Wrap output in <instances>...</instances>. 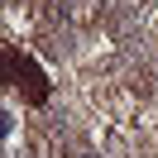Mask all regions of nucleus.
Wrapping results in <instances>:
<instances>
[{"label": "nucleus", "mask_w": 158, "mask_h": 158, "mask_svg": "<svg viewBox=\"0 0 158 158\" xmlns=\"http://www.w3.org/2000/svg\"><path fill=\"white\" fill-rule=\"evenodd\" d=\"M10 77H15V86L24 91V101H29V106H43V101H48V81H43L39 67H34L29 58H19L15 48H10Z\"/></svg>", "instance_id": "obj_1"}]
</instances>
